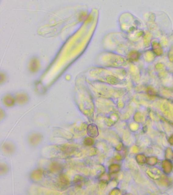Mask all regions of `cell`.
Wrapping results in <instances>:
<instances>
[{"mask_svg":"<svg viewBox=\"0 0 173 195\" xmlns=\"http://www.w3.org/2000/svg\"><path fill=\"white\" fill-rule=\"evenodd\" d=\"M87 133L90 137L92 138H96L99 135V131L96 125L92 123L88 125L87 128Z\"/></svg>","mask_w":173,"mask_h":195,"instance_id":"2","label":"cell"},{"mask_svg":"<svg viewBox=\"0 0 173 195\" xmlns=\"http://www.w3.org/2000/svg\"><path fill=\"white\" fill-rule=\"evenodd\" d=\"M92 138V137L86 138L85 140V144L86 145H92L93 143V140Z\"/></svg>","mask_w":173,"mask_h":195,"instance_id":"5","label":"cell"},{"mask_svg":"<svg viewBox=\"0 0 173 195\" xmlns=\"http://www.w3.org/2000/svg\"><path fill=\"white\" fill-rule=\"evenodd\" d=\"M14 102H15V100L12 96H11L10 95H7L5 97L4 102L6 105L11 106L13 104Z\"/></svg>","mask_w":173,"mask_h":195,"instance_id":"3","label":"cell"},{"mask_svg":"<svg viewBox=\"0 0 173 195\" xmlns=\"http://www.w3.org/2000/svg\"><path fill=\"white\" fill-rule=\"evenodd\" d=\"M40 64L38 58L33 57L29 63V70L32 73H36L39 70Z\"/></svg>","mask_w":173,"mask_h":195,"instance_id":"1","label":"cell"},{"mask_svg":"<svg viewBox=\"0 0 173 195\" xmlns=\"http://www.w3.org/2000/svg\"><path fill=\"white\" fill-rule=\"evenodd\" d=\"M27 95L24 94H20L17 95L16 97V100L18 102L20 103H23L27 100Z\"/></svg>","mask_w":173,"mask_h":195,"instance_id":"4","label":"cell"}]
</instances>
